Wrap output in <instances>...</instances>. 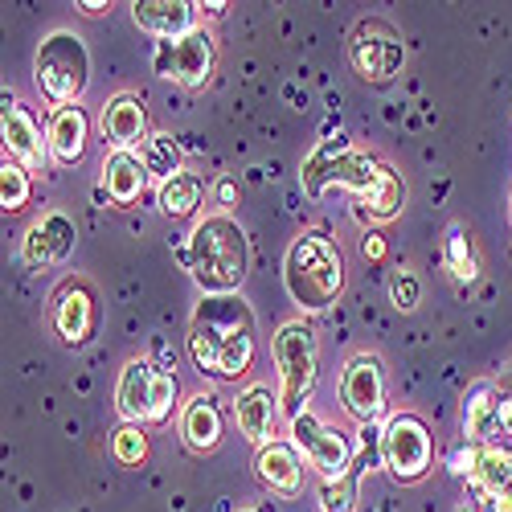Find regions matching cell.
Instances as JSON below:
<instances>
[{"label": "cell", "mask_w": 512, "mask_h": 512, "mask_svg": "<svg viewBox=\"0 0 512 512\" xmlns=\"http://www.w3.org/2000/svg\"><path fill=\"white\" fill-rule=\"evenodd\" d=\"M0 136H5V156H9V160H17L21 168H29V173L46 168L50 144L41 140V127H37V119L29 115L25 103L5 99V115H0Z\"/></svg>", "instance_id": "obj_13"}, {"label": "cell", "mask_w": 512, "mask_h": 512, "mask_svg": "<svg viewBox=\"0 0 512 512\" xmlns=\"http://www.w3.org/2000/svg\"><path fill=\"white\" fill-rule=\"evenodd\" d=\"M201 193H205V189H201V177H193V173H177L173 181H164V185H160L156 205H160L164 218L185 222V218H193V213H197Z\"/></svg>", "instance_id": "obj_24"}, {"label": "cell", "mask_w": 512, "mask_h": 512, "mask_svg": "<svg viewBox=\"0 0 512 512\" xmlns=\"http://www.w3.org/2000/svg\"><path fill=\"white\" fill-rule=\"evenodd\" d=\"M111 5H99V0H87V5H82V13H91V17H99V13H107Z\"/></svg>", "instance_id": "obj_34"}, {"label": "cell", "mask_w": 512, "mask_h": 512, "mask_svg": "<svg viewBox=\"0 0 512 512\" xmlns=\"http://www.w3.org/2000/svg\"><path fill=\"white\" fill-rule=\"evenodd\" d=\"M283 287L295 308L304 312H324L336 304V295L345 291V259L328 234H300L287 246L283 259Z\"/></svg>", "instance_id": "obj_4"}, {"label": "cell", "mask_w": 512, "mask_h": 512, "mask_svg": "<svg viewBox=\"0 0 512 512\" xmlns=\"http://www.w3.org/2000/svg\"><path fill=\"white\" fill-rule=\"evenodd\" d=\"M177 406V377L156 369L152 361H127L115 386V410L123 422L144 426V422H168Z\"/></svg>", "instance_id": "obj_7"}, {"label": "cell", "mask_w": 512, "mask_h": 512, "mask_svg": "<svg viewBox=\"0 0 512 512\" xmlns=\"http://www.w3.org/2000/svg\"><path fill=\"white\" fill-rule=\"evenodd\" d=\"M33 78H37V91L46 95L58 111H62V107H74L78 95L87 91V82H91L87 41H82L78 33H70V29H54V33L37 46Z\"/></svg>", "instance_id": "obj_5"}, {"label": "cell", "mask_w": 512, "mask_h": 512, "mask_svg": "<svg viewBox=\"0 0 512 512\" xmlns=\"http://www.w3.org/2000/svg\"><path fill=\"white\" fill-rule=\"evenodd\" d=\"M357 480H361V467H353L345 480H324V488H320L324 512H353L357 508Z\"/></svg>", "instance_id": "obj_28"}, {"label": "cell", "mask_w": 512, "mask_h": 512, "mask_svg": "<svg viewBox=\"0 0 512 512\" xmlns=\"http://www.w3.org/2000/svg\"><path fill=\"white\" fill-rule=\"evenodd\" d=\"M193 9L197 5H189V0H136L132 21L160 41H173V37L193 33Z\"/></svg>", "instance_id": "obj_19"}, {"label": "cell", "mask_w": 512, "mask_h": 512, "mask_svg": "<svg viewBox=\"0 0 512 512\" xmlns=\"http://www.w3.org/2000/svg\"><path fill=\"white\" fill-rule=\"evenodd\" d=\"M492 512H512V488H504L500 496H492Z\"/></svg>", "instance_id": "obj_32"}, {"label": "cell", "mask_w": 512, "mask_h": 512, "mask_svg": "<svg viewBox=\"0 0 512 512\" xmlns=\"http://www.w3.org/2000/svg\"><path fill=\"white\" fill-rule=\"evenodd\" d=\"M390 304L398 308V312H414L418 304H422V279L414 275V271H398L394 279H390Z\"/></svg>", "instance_id": "obj_30"}, {"label": "cell", "mask_w": 512, "mask_h": 512, "mask_svg": "<svg viewBox=\"0 0 512 512\" xmlns=\"http://www.w3.org/2000/svg\"><path fill=\"white\" fill-rule=\"evenodd\" d=\"M279 414H283V410H279V398L271 394V386H250V390H242L238 402H234L238 431H242L250 443H259V447L275 443L271 435H275Z\"/></svg>", "instance_id": "obj_18"}, {"label": "cell", "mask_w": 512, "mask_h": 512, "mask_svg": "<svg viewBox=\"0 0 512 512\" xmlns=\"http://www.w3.org/2000/svg\"><path fill=\"white\" fill-rule=\"evenodd\" d=\"M340 406H345L361 426L381 418L386 410V369L373 353H357L345 373H340Z\"/></svg>", "instance_id": "obj_12"}, {"label": "cell", "mask_w": 512, "mask_h": 512, "mask_svg": "<svg viewBox=\"0 0 512 512\" xmlns=\"http://www.w3.org/2000/svg\"><path fill=\"white\" fill-rule=\"evenodd\" d=\"M291 443H295V451H304V459L324 480H345L353 472V443L340 435L336 426H328L324 418H316L308 410L291 422Z\"/></svg>", "instance_id": "obj_8"}, {"label": "cell", "mask_w": 512, "mask_h": 512, "mask_svg": "<svg viewBox=\"0 0 512 512\" xmlns=\"http://www.w3.org/2000/svg\"><path fill=\"white\" fill-rule=\"evenodd\" d=\"M300 181H304V193H308L312 201H320L328 185L353 189L357 201H361V209L369 213L373 222L398 218L402 205H406V185H402V177L394 173V168L381 164V160H373L369 152H357L353 144H345L340 136H336V140H324V144L304 160Z\"/></svg>", "instance_id": "obj_1"}, {"label": "cell", "mask_w": 512, "mask_h": 512, "mask_svg": "<svg viewBox=\"0 0 512 512\" xmlns=\"http://www.w3.org/2000/svg\"><path fill=\"white\" fill-rule=\"evenodd\" d=\"M500 410H504V390L496 381H476L463 394V439H472L480 447L500 443Z\"/></svg>", "instance_id": "obj_14"}, {"label": "cell", "mask_w": 512, "mask_h": 512, "mask_svg": "<svg viewBox=\"0 0 512 512\" xmlns=\"http://www.w3.org/2000/svg\"><path fill=\"white\" fill-rule=\"evenodd\" d=\"M181 435L193 451H213L222 443V414L213 406L209 394H197L193 402H185L181 410Z\"/></svg>", "instance_id": "obj_23"}, {"label": "cell", "mask_w": 512, "mask_h": 512, "mask_svg": "<svg viewBox=\"0 0 512 512\" xmlns=\"http://www.w3.org/2000/svg\"><path fill=\"white\" fill-rule=\"evenodd\" d=\"M152 66L160 78H173L177 87H205L213 74V37L205 29H193L173 41H156Z\"/></svg>", "instance_id": "obj_11"}, {"label": "cell", "mask_w": 512, "mask_h": 512, "mask_svg": "<svg viewBox=\"0 0 512 512\" xmlns=\"http://www.w3.org/2000/svg\"><path fill=\"white\" fill-rule=\"evenodd\" d=\"M144 132H148V115L136 95H115L103 107V136L115 152H132V144H140Z\"/></svg>", "instance_id": "obj_20"}, {"label": "cell", "mask_w": 512, "mask_h": 512, "mask_svg": "<svg viewBox=\"0 0 512 512\" xmlns=\"http://www.w3.org/2000/svg\"><path fill=\"white\" fill-rule=\"evenodd\" d=\"M50 320H54V328H58V336L66 340V345H82V340L91 336V328H95V300H91V291L82 283H62L54 291Z\"/></svg>", "instance_id": "obj_16"}, {"label": "cell", "mask_w": 512, "mask_h": 512, "mask_svg": "<svg viewBox=\"0 0 512 512\" xmlns=\"http://www.w3.org/2000/svg\"><path fill=\"white\" fill-rule=\"evenodd\" d=\"M480 455H484L480 443L463 439V443H455V447L447 451V467H451L455 476H467V480H472V476H476V467H480Z\"/></svg>", "instance_id": "obj_31"}, {"label": "cell", "mask_w": 512, "mask_h": 512, "mask_svg": "<svg viewBox=\"0 0 512 512\" xmlns=\"http://www.w3.org/2000/svg\"><path fill=\"white\" fill-rule=\"evenodd\" d=\"M74 238H78V230H74V222L66 218V213H46L41 222L29 226L21 254H25L29 267H58V263L70 259Z\"/></svg>", "instance_id": "obj_15"}, {"label": "cell", "mask_w": 512, "mask_h": 512, "mask_svg": "<svg viewBox=\"0 0 512 512\" xmlns=\"http://www.w3.org/2000/svg\"><path fill=\"white\" fill-rule=\"evenodd\" d=\"M218 197H222V205H234V197H238L234 181H222V185H218Z\"/></svg>", "instance_id": "obj_33"}, {"label": "cell", "mask_w": 512, "mask_h": 512, "mask_svg": "<svg viewBox=\"0 0 512 512\" xmlns=\"http://www.w3.org/2000/svg\"><path fill=\"white\" fill-rule=\"evenodd\" d=\"M316 361H320L316 328L304 320H287L275 336V365H279V381H283L279 410L287 422H295L304 414V402L316 386Z\"/></svg>", "instance_id": "obj_6"}, {"label": "cell", "mask_w": 512, "mask_h": 512, "mask_svg": "<svg viewBox=\"0 0 512 512\" xmlns=\"http://www.w3.org/2000/svg\"><path fill=\"white\" fill-rule=\"evenodd\" d=\"M140 160L148 164V173H152L160 185H164V181H173L177 173H185V168H181V148H177V140H173V136H164V132H156V136L144 140Z\"/></svg>", "instance_id": "obj_25"}, {"label": "cell", "mask_w": 512, "mask_h": 512, "mask_svg": "<svg viewBox=\"0 0 512 512\" xmlns=\"http://www.w3.org/2000/svg\"><path fill=\"white\" fill-rule=\"evenodd\" d=\"M185 263H189L193 283L205 295H234L242 287L246 263H250L242 226L230 213H209V218H201L189 234Z\"/></svg>", "instance_id": "obj_3"}, {"label": "cell", "mask_w": 512, "mask_h": 512, "mask_svg": "<svg viewBox=\"0 0 512 512\" xmlns=\"http://www.w3.org/2000/svg\"><path fill=\"white\" fill-rule=\"evenodd\" d=\"M443 259H447V267H451V275H455L459 283H472V279H476V271H480V263H476V246H472V234H467L463 226H451V230H447Z\"/></svg>", "instance_id": "obj_26"}, {"label": "cell", "mask_w": 512, "mask_h": 512, "mask_svg": "<svg viewBox=\"0 0 512 512\" xmlns=\"http://www.w3.org/2000/svg\"><path fill=\"white\" fill-rule=\"evenodd\" d=\"M189 349L201 373L242 377L254 365V312L242 295H205L189 320Z\"/></svg>", "instance_id": "obj_2"}, {"label": "cell", "mask_w": 512, "mask_h": 512, "mask_svg": "<svg viewBox=\"0 0 512 512\" xmlns=\"http://www.w3.org/2000/svg\"><path fill=\"white\" fill-rule=\"evenodd\" d=\"M431 455H435V443H431V431L426 422L414 418V414H394L381 431V459L386 467L398 476V480H422L426 467H431Z\"/></svg>", "instance_id": "obj_9"}, {"label": "cell", "mask_w": 512, "mask_h": 512, "mask_svg": "<svg viewBox=\"0 0 512 512\" xmlns=\"http://www.w3.org/2000/svg\"><path fill=\"white\" fill-rule=\"evenodd\" d=\"M111 451H115V459H119V463L136 467V463H144V455H148V439H144L140 426L123 422L119 431H115V439H111Z\"/></svg>", "instance_id": "obj_29"}, {"label": "cell", "mask_w": 512, "mask_h": 512, "mask_svg": "<svg viewBox=\"0 0 512 512\" xmlns=\"http://www.w3.org/2000/svg\"><path fill=\"white\" fill-rule=\"evenodd\" d=\"M254 472H259V480L279 496H300V488H304V459L295 451V443H283V439L259 447Z\"/></svg>", "instance_id": "obj_17"}, {"label": "cell", "mask_w": 512, "mask_h": 512, "mask_svg": "<svg viewBox=\"0 0 512 512\" xmlns=\"http://www.w3.org/2000/svg\"><path fill=\"white\" fill-rule=\"evenodd\" d=\"M152 173H148V164L136 156V152H111L103 160V189L115 205H132L144 197Z\"/></svg>", "instance_id": "obj_21"}, {"label": "cell", "mask_w": 512, "mask_h": 512, "mask_svg": "<svg viewBox=\"0 0 512 512\" xmlns=\"http://www.w3.org/2000/svg\"><path fill=\"white\" fill-rule=\"evenodd\" d=\"M25 201H29V168H21L17 160L5 156V164H0V205L17 213Z\"/></svg>", "instance_id": "obj_27"}, {"label": "cell", "mask_w": 512, "mask_h": 512, "mask_svg": "<svg viewBox=\"0 0 512 512\" xmlns=\"http://www.w3.org/2000/svg\"><path fill=\"white\" fill-rule=\"evenodd\" d=\"M349 62L365 82H390L406 62V46L386 21H361L349 41Z\"/></svg>", "instance_id": "obj_10"}, {"label": "cell", "mask_w": 512, "mask_h": 512, "mask_svg": "<svg viewBox=\"0 0 512 512\" xmlns=\"http://www.w3.org/2000/svg\"><path fill=\"white\" fill-rule=\"evenodd\" d=\"M46 144H50V156L58 164H78L82 152H87V111L78 103L54 111L50 127H46Z\"/></svg>", "instance_id": "obj_22"}]
</instances>
